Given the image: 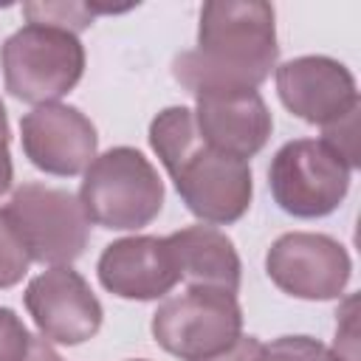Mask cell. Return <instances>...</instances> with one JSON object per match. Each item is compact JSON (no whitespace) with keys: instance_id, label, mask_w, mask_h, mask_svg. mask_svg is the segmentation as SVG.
Instances as JSON below:
<instances>
[{"instance_id":"2e32d148","label":"cell","mask_w":361,"mask_h":361,"mask_svg":"<svg viewBox=\"0 0 361 361\" xmlns=\"http://www.w3.org/2000/svg\"><path fill=\"white\" fill-rule=\"evenodd\" d=\"M262 361H341V358L324 344H319L316 338L282 336L268 347L262 344Z\"/></svg>"},{"instance_id":"7c38bea8","label":"cell","mask_w":361,"mask_h":361,"mask_svg":"<svg viewBox=\"0 0 361 361\" xmlns=\"http://www.w3.org/2000/svg\"><path fill=\"white\" fill-rule=\"evenodd\" d=\"M99 279L121 299H158L180 282V268L166 237H124L104 248Z\"/></svg>"},{"instance_id":"e0dca14e","label":"cell","mask_w":361,"mask_h":361,"mask_svg":"<svg viewBox=\"0 0 361 361\" xmlns=\"http://www.w3.org/2000/svg\"><path fill=\"white\" fill-rule=\"evenodd\" d=\"M28 262H31L28 251L23 248L20 237L14 234L8 217H6L3 209H0V288L17 285V282L25 276Z\"/></svg>"},{"instance_id":"d6986e66","label":"cell","mask_w":361,"mask_h":361,"mask_svg":"<svg viewBox=\"0 0 361 361\" xmlns=\"http://www.w3.org/2000/svg\"><path fill=\"white\" fill-rule=\"evenodd\" d=\"M31 333L14 310L0 307V361H23L31 347Z\"/></svg>"},{"instance_id":"4fadbf2b","label":"cell","mask_w":361,"mask_h":361,"mask_svg":"<svg viewBox=\"0 0 361 361\" xmlns=\"http://www.w3.org/2000/svg\"><path fill=\"white\" fill-rule=\"evenodd\" d=\"M197 135L234 158H251L271 135V113L257 90L240 93H203L195 110Z\"/></svg>"},{"instance_id":"5b68a950","label":"cell","mask_w":361,"mask_h":361,"mask_svg":"<svg viewBox=\"0 0 361 361\" xmlns=\"http://www.w3.org/2000/svg\"><path fill=\"white\" fill-rule=\"evenodd\" d=\"M3 214L34 262H73L90 237V217L82 200L65 189L45 183H23L14 189Z\"/></svg>"},{"instance_id":"ffe728a7","label":"cell","mask_w":361,"mask_h":361,"mask_svg":"<svg viewBox=\"0 0 361 361\" xmlns=\"http://www.w3.org/2000/svg\"><path fill=\"white\" fill-rule=\"evenodd\" d=\"M355 296L347 299L344 310H341V322H338V336H336V347L347 344L344 361H358V341H355Z\"/></svg>"},{"instance_id":"8fae6325","label":"cell","mask_w":361,"mask_h":361,"mask_svg":"<svg viewBox=\"0 0 361 361\" xmlns=\"http://www.w3.org/2000/svg\"><path fill=\"white\" fill-rule=\"evenodd\" d=\"M282 104L310 124H333L358 107L353 73L330 56H299L276 71Z\"/></svg>"},{"instance_id":"9c48e42d","label":"cell","mask_w":361,"mask_h":361,"mask_svg":"<svg viewBox=\"0 0 361 361\" xmlns=\"http://www.w3.org/2000/svg\"><path fill=\"white\" fill-rule=\"evenodd\" d=\"M25 307L39 333L59 344H82L102 327L99 299L90 285L65 265H56L28 282Z\"/></svg>"},{"instance_id":"277c9868","label":"cell","mask_w":361,"mask_h":361,"mask_svg":"<svg viewBox=\"0 0 361 361\" xmlns=\"http://www.w3.org/2000/svg\"><path fill=\"white\" fill-rule=\"evenodd\" d=\"M6 90L31 104L65 96L85 71V48L73 31L28 23L0 48Z\"/></svg>"},{"instance_id":"6da1fadb","label":"cell","mask_w":361,"mask_h":361,"mask_svg":"<svg viewBox=\"0 0 361 361\" xmlns=\"http://www.w3.org/2000/svg\"><path fill=\"white\" fill-rule=\"evenodd\" d=\"M274 6L212 0L200 11L197 48L175 59V79L195 96L240 93L262 85L276 65Z\"/></svg>"},{"instance_id":"cb8c5ba5","label":"cell","mask_w":361,"mask_h":361,"mask_svg":"<svg viewBox=\"0 0 361 361\" xmlns=\"http://www.w3.org/2000/svg\"><path fill=\"white\" fill-rule=\"evenodd\" d=\"M0 130H8V121H6V107L0 102Z\"/></svg>"},{"instance_id":"3957f363","label":"cell","mask_w":361,"mask_h":361,"mask_svg":"<svg viewBox=\"0 0 361 361\" xmlns=\"http://www.w3.org/2000/svg\"><path fill=\"white\" fill-rule=\"evenodd\" d=\"M79 200L93 223L130 231L158 217L164 206V183L138 149L116 147L93 158L82 180Z\"/></svg>"},{"instance_id":"ac0fdd59","label":"cell","mask_w":361,"mask_h":361,"mask_svg":"<svg viewBox=\"0 0 361 361\" xmlns=\"http://www.w3.org/2000/svg\"><path fill=\"white\" fill-rule=\"evenodd\" d=\"M322 141H324L350 169H355V166H358V107H353L344 118L327 124Z\"/></svg>"},{"instance_id":"30bf717a","label":"cell","mask_w":361,"mask_h":361,"mask_svg":"<svg viewBox=\"0 0 361 361\" xmlns=\"http://www.w3.org/2000/svg\"><path fill=\"white\" fill-rule=\"evenodd\" d=\"M23 149L31 164L51 175H79L96 158V127L68 104H37L20 121Z\"/></svg>"},{"instance_id":"603a6c76","label":"cell","mask_w":361,"mask_h":361,"mask_svg":"<svg viewBox=\"0 0 361 361\" xmlns=\"http://www.w3.org/2000/svg\"><path fill=\"white\" fill-rule=\"evenodd\" d=\"M23 361H62L54 347L45 341V338H31V347H28V355Z\"/></svg>"},{"instance_id":"7a4b0ae2","label":"cell","mask_w":361,"mask_h":361,"mask_svg":"<svg viewBox=\"0 0 361 361\" xmlns=\"http://www.w3.org/2000/svg\"><path fill=\"white\" fill-rule=\"evenodd\" d=\"M149 144L172 175L183 203L206 223H234L251 203L248 161L209 147L195 127V113L166 107L149 124Z\"/></svg>"},{"instance_id":"44dd1931","label":"cell","mask_w":361,"mask_h":361,"mask_svg":"<svg viewBox=\"0 0 361 361\" xmlns=\"http://www.w3.org/2000/svg\"><path fill=\"white\" fill-rule=\"evenodd\" d=\"M203 361H262V344L254 336H240L231 347H226L223 353L203 358Z\"/></svg>"},{"instance_id":"ba28073f","label":"cell","mask_w":361,"mask_h":361,"mask_svg":"<svg viewBox=\"0 0 361 361\" xmlns=\"http://www.w3.org/2000/svg\"><path fill=\"white\" fill-rule=\"evenodd\" d=\"M274 285L296 299H336L350 279V257L327 234H282L265 257Z\"/></svg>"},{"instance_id":"5bb4252c","label":"cell","mask_w":361,"mask_h":361,"mask_svg":"<svg viewBox=\"0 0 361 361\" xmlns=\"http://www.w3.org/2000/svg\"><path fill=\"white\" fill-rule=\"evenodd\" d=\"M180 268V279L203 288H220L237 293L240 257L231 240L214 226H189L166 237Z\"/></svg>"},{"instance_id":"7402d4cb","label":"cell","mask_w":361,"mask_h":361,"mask_svg":"<svg viewBox=\"0 0 361 361\" xmlns=\"http://www.w3.org/2000/svg\"><path fill=\"white\" fill-rule=\"evenodd\" d=\"M14 169H11V155H8V130H0V195L11 186Z\"/></svg>"},{"instance_id":"8992f818","label":"cell","mask_w":361,"mask_h":361,"mask_svg":"<svg viewBox=\"0 0 361 361\" xmlns=\"http://www.w3.org/2000/svg\"><path fill=\"white\" fill-rule=\"evenodd\" d=\"M243 310L231 290L192 285L189 290L169 296L152 316L155 341L183 358L203 361L240 338Z\"/></svg>"},{"instance_id":"52a82bcc","label":"cell","mask_w":361,"mask_h":361,"mask_svg":"<svg viewBox=\"0 0 361 361\" xmlns=\"http://www.w3.org/2000/svg\"><path fill=\"white\" fill-rule=\"evenodd\" d=\"M350 166L313 138L288 141L271 161L268 183L274 200L293 217L330 214L350 189Z\"/></svg>"},{"instance_id":"9a60e30c","label":"cell","mask_w":361,"mask_h":361,"mask_svg":"<svg viewBox=\"0 0 361 361\" xmlns=\"http://www.w3.org/2000/svg\"><path fill=\"white\" fill-rule=\"evenodd\" d=\"M31 23L39 25H56L65 31L87 28L96 11H116L113 6H90V3H28L23 6Z\"/></svg>"}]
</instances>
